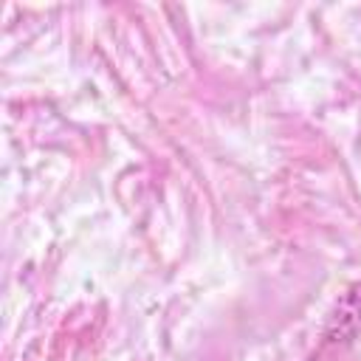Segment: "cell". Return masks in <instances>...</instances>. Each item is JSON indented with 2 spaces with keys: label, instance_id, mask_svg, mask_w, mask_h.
Instances as JSON below:
<instances>
[{
  "label": "cell",
  "instance_id": "1",
  "mask_svg": "<svg viewBox=\"0 0 361 361\" xmlns=\"http://www.w3.org/2000/svg\"><path fill=\"white\" fill-rule=\"evenodd\" d=\"M338 322V327L327 330V336H338V338H350L361 330V282L350 285L347 293L338 302V313L330 319V324Z\"/></svg>",
  "mask_w": 361,
  "mask_h": 361
}]
</instances>
